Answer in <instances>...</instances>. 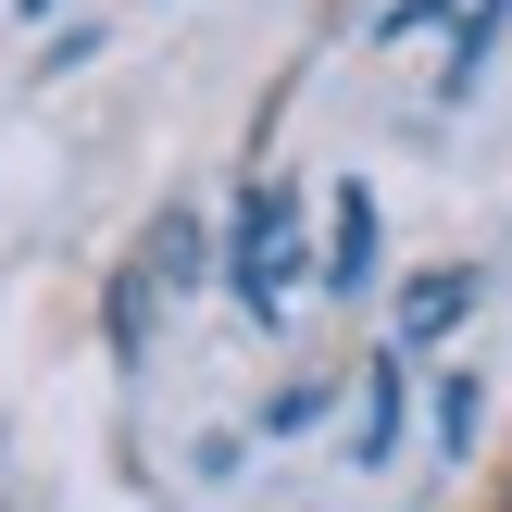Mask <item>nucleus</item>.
<instances>
[{
  "label": "nucleus",
  "instance_id": "nucleus-9",
  "mask_svg": "<svg viewBox=\"0 0 512 512\" xmlns=\"http://www.w3.org/2000/svg\"><path fill=\"white\" fill-rule=\"evenodd\" d=\"M25 13H50V0H25Z\"/></svg>",
  "mask_w": 512,
  "mask_h": 512
},
{
  "label": "nucleus",
  "instance_id": "nucleus-6",
  "mask_svg": "<svg viewBox=\"0 0 512 512\" xmlns=\"http://www.w3.org/2000/svg\"><path fill=\"white\" fill-rule=\"evenodd\" d=\"M188 275H200V238H188V225L163 213V225H150V250H138V288H163V300H175Z\"/></svg>",
  "mask_w": 512,
  "mask_h": 512
},
{
  "label": "nucleus",
  "instance_id": "nucleus-5",
  "mask_svg": "<svg viewBox=\"0 0 512 512\" xmlns=\"http://www.w3.org/2000/svg\"><path fill=\"white\" fill-rule=\"evenodd\" d=\"M388 450H400V350L363 363V463H388Z\"/></svg>",
  "mask_w": 512,
  "mask_h": 512
},
{
  "label": "nucleus",
  "instance_id": "nucleus-8",
  "mask_svg": "<svg viewBox=\"0 0 512 512\" xmlns=\"http://www.w3.org/2000/svg\"><path fill=\"white\" fill-rule=\"evenodd\" d=\"M450 13V0H400V13H388V38H413V25H438Z\"/></svg>",
  "mask_w": 512,
  "mask_h": 512
},
{
  "label": "nucleus",
  "instance_id": "nucleus-3",
  "mask_svg": "<svg viewBox=\"0 0 512 512\" xmlns=\"http://www.w3.org/2000/svg\"><path fill=\"white\" fill-rule=\"evenodd\" d=\"M475 288H488L475 263H438V275H413V300H400V338H450V325L475 313Z\"/></svg>",
  "mask_w": 512,
  "mask_h": 512
},
{
  "label": "nucleus",
  "instance_id": "nucleus-4",
  "mask_svg": "<svg viewBox=\"0 0 512 512\" xmlns=\"http://www.w3.org/2000/svg\"><path fill=\"white\" fill-rule=\"evenodd\" d=\"M500 25H512V0H475V13L450 25V63H438V88H450V100H463L475 75H488V50H500Z\"/></svg>",
  "mask_w": 512,
  "mask_h": 512
},
{
  "label": "nucleus",
  "instance_id": "nucleus-10",
  "mask_svg": "<svg viewBox=\"0 0 512 512\" xmlns=\"http://www.w3.org/2000/svg\"><path fill=\"white\" fill-rule=\"evenodd\" d=\"M500 512H512V500H500Z\"/></svg>",
  "mask_w": 512,
  "mask_h": 512
},
{
  "label": "nucleus",
  "instance_id": "nucleus-1",
  "mask_svg": "<svg viewBox=\"0 0 512 512\" xmlns=\"http://www.w3.org/2000/svg\"><path fill=\"white\" fill-rule=\"evenodd\" d=\"M300 188L288 175H250L238 188V225H225V288H238V313H288V288H300Z\"/></svg>",
  "mask_w": 512,
  "mask_h": 512
},
{
  "label": "nucleus",
  "instance_id": "nucleus-7",
  "mask_svg": "<svg viewBox=\"0 0 512 512\" xmlns=\"http://www.w3.org/2000/svg\"><path fill=\"white\" fill-rule=\"evenodd\" d=\"M438 438H450V450L475 438V375H450V388H438Z\"/></svg>",
  "mask_w": 512,
  "mask_h": 512
},
{
  "label": "nucleus",
  "instance_id": "nucleus-2",
  "mask_svg": "<svg viewBox=\"0 0 512 512\" xmlns=\"http://www.w3.org/2000/svg\"><path fill=\"white\" fill-rule=\"evenodd\" d=\"M375 238H388V225H375V188L350 175V188H338V238H325V288H338V300L375 288Z\"/></svg>",
  "mask_w": 512,
  "mask_h": 512
}]
</instances>
